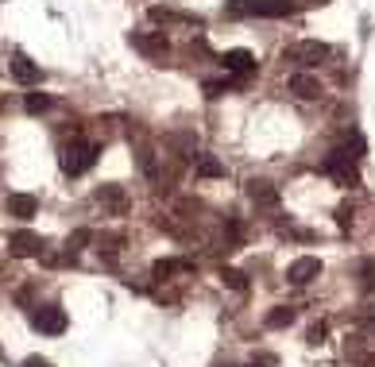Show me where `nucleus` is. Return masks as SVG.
<instances>
[{
    "label": "nucleus",
    "instance_id": "obj_1",
    "mask_svg": "<svg viewBox=\"0 0 375 367\" xmlns=\"http://www.w3.org/2000/svg\"><path fill=\"white\" fill-rule=\"evenodd\" d=\"M298 8L294 0H228L225 16L228 20H244V16H263V20H283Z\"/></svg>",
    "mask_w": 375,
    "mask_h": 367
},
{
    "label": "nucleus",
    "instance_id": "obj_2",
    "mask_svg": "<svg viewBox=\"0 0 375 367\" xmlns=\"http://www.w3.org/2000/svg\"><path fill=\"white\" fill-rule=\"evenodd\" d=\"M97 155H101V143L78 140V143H70V147L62 151V170H66L70 178H78V174H85V170L97 163Z\"/></svg>",
    "mask_w": 375,
    "mask_h": 367
},
{
    "label": "nucleus",
    "instance_id": "obj_3",
    "mask_svg": "<svg viewBox=\"0 0 375 367\" xmlns=\"http://www.w3.org/2000/svg\"><path fill=\"white\" fill-rule=\"evenodd\" d=\"M325 174H329V178H337L341 186H360L356 155H352L348 147H337V151H329V159H325Z\"/></svg>",
    "mask_w": 375,
    "mask_h": 367
},
{
    "label": "nucleus",
    "instance_id": "obj_4",
    "mask_svg": "<svg viewBox=\"0 0 375 367\" xmlns=\"http://www.w3.org/2000/svg\"><path fill=\"white\" fill-rule=\"evenodd\" d=\"M286 59L298 62V66H317V62L329 59V47L317 43V39H302V43H291V47H286Z\"/></svg>",
    "mask_w": 375,
    "mask_h": 367
},
{
    "label": "nucleus",
    "instance_id": "obj_5",
    "mask_svg": "<svg viewBox=\"0 0 375 367\" xmlns=\"http://www.w3.org/2000/svg\"><path fill=\"white\" fill-rule=\"evenodd\" d=\"M128 43H132L140 54H147V59H163V54L170 50V39L163 31H132Z\"/></svg>",
    "mask_w": 375,
    "mask_h": 367
},
{
    "label": "nucleus",
    "instance_id": "obj_6",
    "mask_svg": "<svg viewBox=\"0 0 375 367\" xmlns=\"http://www.w3.org/2000/svg\"><path fill=\"white\" fill-rule=\"evenodd\" d=\"M317 275H321V259H314V255H302L286 267V283L291 286H306V283H314Z\"/></svg>",
    "mask_w": 375,
    "mask_h": 367
},
{
    "label": "nucleus",
    "instance_id": "obj_7",
    "mask_svg": "<svg viewBox=\"0 0 375 367\" xmlns=\"http://www.w3.org/2000/svg\"><path fill=\"white\" fill-rule=\"evenodd\" d=\"M93 201H101V205L112 209V213H128V193H124V186H117V182L97 186V190H93Z\"/></svg>",
    "mask_w": 375,
    "mask_h": 367
},
{
    "label": "nucleus",
    "instance_id": "obj_8",
    "mask_svg": "<svg viewBox=\"0 0 375 367\" xmlns=\"http://www.w3.org/2000/svg\"><path fill=\"white\" fill-rule=\"evenodd\" d=\"M31 325L39 329V333L59 336V333H66V313H62L59 306H47V309H39V313L31 317Z\"/></svg>",
    "mask_w": 375,
    "mask_h": 367
},
{
    "label": "nucleus",
    "instance_id": "obj_9",
    "mask_svg": "<svg viewBox=\"0 0 375 367\" xmlns=\"http://www.w3.org/2000/svg\"><path fill=\"white\" fill-rule=\"evenodd\" d=\"M39 248H43V240L35 232H27V228H20V232H12L8 236V251L16 259H27V255H39Z\"/></svg>",
    "mask_w": 375,
    "mask_h": 367
},
{
    "label": "nucleus",
    "instance_id": "obj_10",
    "mask_svg": "<svg viewBox=\"0 0 375 367\" xmlns=\"http://www.w3.org/2000/svg\"><path fill=\"white\" fill-rule=\"evenodd\" d=\"M221 66L228 70V74H251V70H256V54H251V50H225V54H221Z\"/></svg>",
    "mask_w": 375,
    "mask_h": 367
},
{
    "label": "nucleus",
    "instance_id": "obj_11",
    "mask_svg": "<svg viewBox=\"0 0 375 367\" xmlns=\"http://www.w3.org/2000/svg\"><path fill=\"white\" fill-rule=\"evenodd\" d=\"M8 213H12V217H20V220H31L35 213H39V197H35V193H12V197H8Z\"/></svg>",
    "mask_w": 375,
    "mask_h": 367
},
{
    "label": "nucleus",
    "instance_id": "obj_12",
    "mask_svg": "<svg viewBox=\"0 0 375 367\" xmlns=\"http://www.w3.org/2000/svg\"><path fill=\"white\" fill-rule=\"evenodd\" d=\"M248 197H251V205H259V209L279 205V190L271 182H248Z\"/></svg>",
    "mask_w": 375,
    "mask_h": 367
},
{
    "label": "nucleus",
    "instance_id": "obj_13",
    "mask_svg": "<svg viewBox=\"0 0 375 367\" xmlns=\"http://www.w3.org/2000/svg\"><path fill=\"white\" fill-rule=\"evenodd\" d=\"M193 271V259H159L155 267H151V275L163 283V278H170V275H190Z\"/></svg>",
    "mask_w": 375,
    "mask_h": 367
},
{
    "label": "nucleus",
    "instance_id": "obj_14",
    "mask_svg": "<svg viewBox=\"0 0 375 367\" xmlns=\"http://www.w3.org/2000/svg\"><path fill=\"white\" fill-rule=\"evenodd\" d=\"M291 93H294V97H302V100H317V97H321V82H317L314 74H294L291 77Z\"/></svg>",
    "mask_w": 375,
    "mask_h": 367
},
{
    "label": "nucleus",
    "instance_id": "obj_15",
    "mask_svg": "<svg viewBox=\"0 0 375 367\" xmlns=\"http://www.w3.org/2000/svg\"><path fill=\"white\" fill-rule=\"evenodd\" d=\"M12 77H16L20 85H35L39 82V66H35L27 54H12Z\"/></svg>",
    "mask_w": 375,
    "mask_h": 367
},
{
    "label": "nucleus",
    "instance_id": "obj_16",
    "mask_svg": "<svg viewBox=\"0 0 375 367\" xmlns=\"http://www.w3.org/2000/svg\"><path fill=\"white\" fill-rule=\"evenodd\" d=\"M147 16L155 20V24H193V27H201L198 16H182V12H170V8H151Z\"/></svg>",
    "mask_w": 375,
    "mask_h": 367
},
{
    "label": "nucleus",
    "instance_id": "obj_17",
    "mask_svg": "<svg viewBox=\"0 0 375 367\" xmlns=\"http://www.w3.org/2000/svg\"><path fill=\"white\" fill-rule=\"evenodd\" d=\"M170 147L182 155V159H193L198 163V140H193L190 132H178V135H170Z\"/></svg>",
    "mask_w": 375,
    "mask_h": 367
},
{
    "label": "nucleus",
    "instance_id": "obj_18",
    "mask_svg": "<svg viewBox=\"0 0 375 367\" xmlns=\"http://www.w3.org/2000/svg\"><path fill=\"white\" fill-rule=\"evenodd\" d=\"M193 170H198V178H221V174H225V167H221V159H213V155H198V163H193Z\"/></svg>",
    "mask_w": 375,
    "mask_h": 367
},
{
    "label": "nucleus",
    "instance_id": "obj_19",
    "mask_svg": "<svg viewBox=\"0 0 375 367\" xmlns=\"http://www.w3.org/2000/svg\"><path fill=\"white\" fill-rule=\"evenodd\" d=\"M291 321H294V309H291V306H275V309H271V313L263 317V325H267V329H286Z\"/></svg>",
    "mask_w": 375,
    "mask_h": 367
},
{
    "label": "nucleus",
    "instance_id": "obj_20",
    "mask_svg": "<svg viewBox=\"0 0 375 367\" xmlns=\"http://www.w3.org/2000/svg\"><path fill=\"white\" fill-rule=\"evenodd\" d=\"M93 244V232L89 228H74L70 232V240H66V255H78V251H85Z\"/></svg>",
    "mask_w": 375,
    "mask_h": 367
},
{
    "label": "nucleus",
    "instance_id": "obj_21",
    "mask_svg": "<svg viewBox=\"0 0 375 367\" xmlns=\"http://www.w3.org/2000/svg\"><path fill=\"white\" fill-rule=\"evenodd\" d=\"M221 283H225L228 290H236V294H244V290H248V275H244V271H233V267H225V271H221Z\"/></svg>",
    "mask_w": 375,
    "mask_h": 367
},
{
    "label": "nucleus",
    "instance_id": "obj_22",
    "mask_svg": "<svg viewBox=\"0 0 375 367\" xmlns=\"http://www.w3.org/2000/svg\"><path fill=\"white\" fill-rule=\"evenodd\" d=\"M360 286H364L367 294H375V259H364V263H360Z\"/></svg>",
    "mask_w": 375,
    "mask_h": 367
},
{
    "label": "nucleus",
    "instance_id": "obj_23",
    "mask_svg": "<svg viewBox=\"0 0 375 367\" xmlns=\"http://www.w3.org/2000/svg\"><path fill=\"white\" fill-rule=\"evenodd\" d=\"M24 109L31 112V117H35V112H47V109H50V97H47V93H27Z\"/></svg>",
    "mask_w": 375,
    "mask_h": 367
},
{
    "label": "nucleus",
    "instance_id": "obj_24",
    "mask_svg": "<svg viewBox=\"0 0 375 367\" xmlns=\"http://www.w3.org/2000/svg\"><path fill=\"white\" fill-rule=\"evenodd\" d=\"M225 232H228V244H233V248H240V244H244V225L236 217L225 220Z\"/></svg>",
    "mask_w": 375,
    "mask_h": 367
},
{
    "label": "nucleus",
    "instance_id": "obj_25",
    "mask_svg": "<svg viewBox=\"0 0 375 367\" xmlns=\"http://www.w3.org/2000/svg\"><path fill=\"white\" fill-rule=\"evenodd\" d=\"M279 232H286V236H294V240H314V232L309 228H298V225H283Z\"/></svg>",
    "mask_w": 375,
    "mask_h": 367
},
{
    "label": "nucleus",
    "instance_id": "obj_26",
    "mask_svg": "<svg viewBox=\"0 0 375 367\" xmlns=\"http://www.w3.org/2000/svg\"><path fill=\"white\" fill-rule=\"evenodd\" d=\"M101 244H105V251H109V255H112V251H117V248H120V244H124V232H112V236H101Z\"/></svg>",
    "mask_w": 375,
    "mask_h": 367
},
{
    "label": "nucleus",
    "instance_id": "obj_27",
    "mask_svg": "<svg viewBox=\"0 0 375 367\" xmlns=\"http://www.w3.org/2000/svg\"><path fill=\"white\" fill-rule=\"evenodd\" d=\"M233 82H205V97H221Z\"/></svg>",
    "mask_w": 375,
    "mask_h": 367
},
{
    "label": "nucleus",
    "instance_id": "obj_28",
    "mask_svg": "<svg viewBox=\"0 0 375 367\" xmlns=\"http://www.w3.org/2000/svg\"><path fill=\"white\" fill-rule=\"evenodd\" d=\"M337 225H341V228H348V225H352V209H348V205L337 209Z\"/></svg>",
    "mask_w": 375,
    "mask_h": 367
},
{
    "label": "nucleus",
    "instance_id": "obj_29",
    "mask_svg": "<svg viewBox=\"0 0 375 367\" xmlns=\"http://www.w3.org/2000/svg\"><path fill=\"white\" fill-rule=\"evenodd\" d=\"M321 340H325V325H314L309 329V344H321Z\"/></svg>",
    "mask_w": 375,
    "mask_h": 367
},
{
    "label": "nucleus",
    "instance_id": "obj_30",
    "mask_svg": "<svg viewBox=\"0 0 375 367\" xmlns=\"http://www.w3.org/2000/svg\"><path fill=\"white\" fill-rule=\"evenodd\" d=\"M24 367H50V364H47V359H39V356H31V359H27Z\"/></svg>",
    "mask_w": 375,
    "mask_h": 367
}]
</instances>
